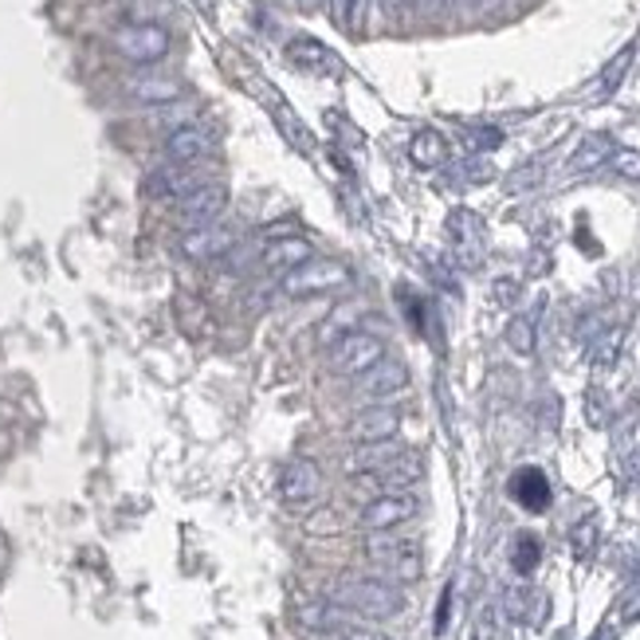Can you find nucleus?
Listing matches in <instances>:
<instances>
[{"mask_svg": "<svg viewBox=\"0 0 640 640\" xmlns=\"http://www.w3.org/2000/svg\"><path fill=\"white\" fill-rule=\"evenodd\" d=\"M331 601L338 609L354 617H366V621H390L405 609V593L397 582H385V578H349L338 590L331 593Z\"/></svg>", "mask_w": 640, "mask_h": 640, "instance_id": "1", "label": "nucleus"}, {"mask_svg": "<svg viewBox=\"0 0 640 640\" xmlns=\"http://www.w3.org/2000/svg\"><path fill=\"white\" fill-rule=\"evenodd\" d=\"M366 558L385 574V582H416L424 570V558H421V542L405 539V534H370L366 539Z\"/></svg>", "mask_w": 640, "mask_h": 640, "instance_id": "2", "label": "nucleus"}, {"mask_svg": "<svg viewBox=\"0 0 640 640\" xmlns=\"http://www.w3.org/2000/svg\"><path fill=\"white\" fill-rule=\"evenodd\" d=\"M382 358H385V338H377V334H370L366 326H358V331H349L346 338H338L331 346L326 370L338 377H362Z\"/></svg>", "mask_w": 640, "mask_h": 640, "instance_id": "3", "label": "nucleus"}, {"mask_svg": "<svg viewBox=\"0 0 640 640\" xmlns=\"http://www.w3.org/2000/svg\"><path fill=\"white\" fill-rule=\"evenodd\" d=\"M349 283V267L338 259H307L303 267H295L292 275H283L279 292L292 299H315V295H331Z\"/></svg>", "mask_w": 640, "mask_h": 640, "instance_id": "4", "label": "nucleus"}, {"mask_svg": "<svg viewBox=\"0 0 640 640\" xmlns=\"http://www.w3.org/2000/svg\"><path fill=\"white\" fill-rule=\"evenodd\" d=\"M110 43H115V51L122 59L150 67V63H161V59L169 56V48H174V36H169L161 24H122V28H115Z\"/></svg>", "mask_w": 640, "mask_h": 640, "instance_id": "5", "label": "nucleus"}, {"mask_svg": "<svg viewBox=\"0 0 640 640\" xmlns=\"http://www.w3.org/2000/svg\"><path fill=\"white\" fill-rule=\"evenodd\" d=\"M240 244V225L233 220H217V225H205V228H189L177 244L185 259L193 264H208V259H225L233 256V248Z\"/></svg>", "mask_w": 640, "mask_h": 640, "instance_id": "6", "label": "nucleus"}, {"mask_svg": "<svg viewBox=\"0 0 640 640\" xmlns=\"http://www.w3.org/2000/svg\"><path fill=\"white\" fill-rule=\"evenodd\" d=\"M421 515V500L413 491H382L374 500L362 508V526L370 534H382V531H397V526L413 523Z\"/></svg>", "mask_w": 640, "mask_h": 640, "instance_id": "7", "label": "nucleus"}, {"mask_svg": "<svg viewBox=\"0 0 640 640\" xmlns=\"http://www.w3.org/2000/svg\"><path fill=\"white\" fill-rule=\"evenodd\" d=\"M323 495V472H318L315 460H292L279 475V500L287 511H307L318 503Z\"/></svg>", "mask_w": 640, "mask_h": 640, "instance_id": "8", "label": "nucleus"}, {"mask_svg": "<svg viewBox=\"0 0 640 640\" xmlns=\"http://www.w3.org/2000/svg\"><path fill=\"white\" fill-rule=\"evenodd\" d=\"M408 390V366L397 358H382L377 366H370L366 374L358 377L354 393H358L366 405H390L397 393Z\"/></svg>", "mask_w": 640, "mask_h": 640, "instance_id": "9", "label": "nucleus"}, {"mask_svg": "<svg viewBox=\"0 0 640 640\" xmlns=\"http://www.w3.org/2000/svg\"><path fill=\"white\" fill-rule=\"evenodd\" d=\"M228 208V185L220 181H208L200 189H193L189 197L177 200V220L185 228H205V225H217L225 217Z\"/></svg>", "mask_w": 640, "mask_h": 640, "instance_id": "10", "label": "nucleus"}, {"mask_svg": "<svg viewBox=\"0 0 640 640\" xmlns=\"http://www.w3.org/2000/svg\"><path fill=\"white\" fill-rule=\"evenodd\" d=\"M401 433V408L393 405H366L346 421V436L354 444H382Z\"/></svg>", "mask_w": 640, "mask_h": 640, "instance_id": "11", "label": "nucleus"}, {"mask_svg": "<svg viewBox=\"0 0 640 640\" xmlns=\"http://www.w3.org/2000/svg\"><path fill=\"white\" fill-rule=\"evenodd\" d=\"M449 240L456 252L460 267H480L483 264V220L472 208H456L449 217Z\"/></svg>", "mask_w": 640, "mask_h": 640, "instance_id": "12", "label": "nucleus"}, {"mask_svg": "<svg viewBox=\"0 0 640 640\" xmlns=\"http://www.w3.org/2000/svg\"><path fill=\"white\" fill-rule=\"evenodd\" d=\"M421 475H424V460L416 456V452H401V456H393L385 467H377V472H370V475H358V480L377 488V495H382V491H408L413 483H421Z\"/></svg>", "mask_w": 640, "mask_h": 640, "instance_id": "13", "label": "nucleus"}, {"mask_svg": "<svg viewBox=\"0 0 640 640\" xmlns=\"http://www.w3.org/2000/svg\"><path fill=\"white\" fill-rule=\"evenodd\" d=\"M213 146H217V138H213V130H205V126H181V130H174L166 138V158L169 166H197L200 158H208L213 154Z\"/></svg>", "mask_w": 640, "mask_h": 640, "instance_id": "14", "label": "nucleus"}, {"mask_svg": "<svg viewBox=\"0 0 640 640\" xmlns=\"http://www.w3.org/2000/svg\"><path fill=\"white\" fill-rule=\"evenodd\" d=\"M200 185H208V174L200 166H166L146 181V193L161 200H181Z\"/></svg>", "mask_w": 640, "mask_h": 640, "instance_id": "15", "label": "nucleus"}, {"mask_svg": "<svg viewBox=\"0 0 640 640\" xmlns=\"http://www.w3.org/2000/svg\"><path fill=\"white\" fill-rule=\"evenodd\" d=\"M307 259H315L311 240H303V236H279V240H272L264 248L259 267H264V272H272V275H292L295 267H303Z\"/></svg>", "mask_w": 640, "mask_h": 640, "instance_id": "16", "label": "nucleus"}, {"mask_svg": "<svg viewBox=\"0 0 640 640\" xmlns=\"http://www.w3.org/2000/svg\"><path fill=\"white\" fill-rule=\"evenodd\" d=\"M126 95L141 107H169L185 95L181 79H169V76H130L126 79Z\"/></svg>", "mask_w": 640, "mask_h": 640, "instance_id": "17", "label": "nucleus"}, {"mask_svg": "<svg viewBox=\"0 0 640 640\" xmlns=\"http://www.w3.org/2000/svg\"><path fill=\"white\" fill-rule=\"evenodd\" d=\"M511 500L526 511H547L550 508V480L539 467H519L511 475Z\"/></svg>", "mask_w": 640, "mask_h": 640, "instance_id": "18", "label": "nucleus"}, {"mask_svg": "<svg viewBox=\"0 0 640 640\" xmlns=\"http://www.w3.org/2000/svg\"><path fill=\"white\" fill-rule=\"evenodd\" d=\"M613 150L617 146H613L609 134H585V138L578 141V150L570 154V161H565V169H570V174H590V169L609 166Z\"/></svg>", "mask_w": 640, "mask_h": 640, "instance_id": "19", "label": "nucleus"}, {"mask_svg": "<svg viewBox=\"0 0 640 640\" xmlns=\"http://www.w3.org/2000/svg\"><path fill=\"white\" fill-rule=\"evenodd\" d=\"M401 452H405V449H401L397 441L358 444V449H354V452H349V456H346V464H342V467H346L349 475H370V472H377V467L390 464L393 456H401Z\"/></svg>", "mask_w": 640, "mask_h": 640, "instance_id": "20", "label": "nucleus"}, {"mask_svg": "<svg viewBox=\"0 0 640 640\" xmlns=\"http://www.w3.org/2000/svg\"><path fill=\"white\" fill-rule=\"evenodd\" d=\"M408 161L421 169H441L449 161V141H444L441 130H421L408 141Z\"/></svg>", "mask_w": 640, "mask_h": 640, "instance_id": "21", "label": "nucleus"}, {"mask_svg": "<svg viewBox=\"0 0 640 640\" xmlns=\"http://www.w3.org/2000/svg\"><path fill=\"white\" fill-rule=\"evenodd\" d=\"M287 59L303 71H338V59L334 51H326V43L311 40V36H299V40L287 43Z\"/></svg>", "mask_w": 640, "mask_h": 640, "instance_id": "22", "label": "nucleus"}, {"mask_svg": "<svg viewBox=\"0 0 640 640\" xmlns=\"http://www.w3.org/2000/svg\"><path fill=\"white\" fill-rule=\"evenodd\" d=\"M632 59H637V48H632V43H629V48H621L613 59H609L605 71L598 76V87H593V99L601 102V99H609V95H617V87H621L624 76H629Z\"/></svg>", "mask_w": 640, "mask_h": 640, "instance_id": "23", "label": "nucleus"}, {"mask_svg": "<svg viewBox=\"0 0 640 640\" xmlns=\"http://www.w3.org/2000/svg\"><path fill=\"white\" fill-rule=\"evenodd\" d=\"M503 342H508L515 354L531 358L534 349H539V315H515L503 331Z\"/></svg>", "mask_w": 640, "mask_h": 640, "instance_id": "24", "label": "nucleus"}, {"mask_svg": "<svg viewBox=\"0 0 640 640\" xmlns=\"http://www.w3.org/2000/svg\"><path fill=\"white\" fill-rule=\"evenodd\" d=\"M358 318H362L358 303H346V307H338L323 326H318V342H323V346H334V342L346 338L349 331H358Z\"/></svg>", "mask_w": 640, "mask_h": 640, "instance_id": "25", "label": "nucleus"}, {"mask_svg": "<svg viewBox=\"0 0 640 640\" xmlns=\"http://www.w3.org/2000/svg\"><path fill=\"white\" fill-rule=\"evenodd\" d=\"M299 617H303V624H307V629H315V632H334V629H342V624H346V609H338L331 598L307 605Z\"/></svg>", "mask_w": 640, "mask_h": 640, "instance_id": "26", "label": "nucleus"}, {"mask_svg": "<svg viewBox=\"0 0 640 640\" xmlns=\"http://www.w3.org/2000/svg\"><path fill=\"white\" fill-rule=\"evenodd\" d=\"M542 558V542L534 539L531 531H523L515 539V547H511V565H515V574H534V565H539Z\"/></svg>", "mask_w": 640, "mask_h": 640, "instance_id": "27", "label": "nucleus"}, {"mask_svg": "<svg viewBox=\"0 0 640 640\" xmlns=\"http://www.w3.org/2000/svg\"><path fill=\"white\" fill-rule=\"evenodd\" d=\"M326 9H331V17L338 20V28H346V32H358L366 0H326Z\"/></svg>", "mask_w": 640, "mask_h": 640, "instance_id": "28", "label": "nucleus"}, {"mask_svg": "<svg viewBox=\"0 0 640 640\" xmlns=\"http://www.w3.org/2000/svg\"><path fill=\"white\" fill-rule=\"evenodd\" d=\"M464 146H467V154L500 150V146H503V130H500V126H475V130L464 134Z\"/></svg>", "mask_w": 640, "mask_h": 640, "instance_id": "29", "label": "nucleus"}, {"mask_svg": "<svg viewBox=\"0 0 640 640\" xmlns=\"http://www.w3.org/2000/svg\"><path fill=\"white\" fill-rule=\"evenodd\" d=\"M598 346H593V366L598 370H609L617 362V354H621V331H605L598 334Z\"/></svg>", "mask_w": 640, "mask_h": 640, "instance_id": "30", "label": "nucleus"}, {"mask_svg": "<svg viewBox=\"0 0 640 640\" xmlns=\"http://www.w3.org/2000/svg\"><path fill=\"white\" fill-rule=\"evenodd\" d=\"M503 609H508L511 621H531V590L526 585H511L508 598H503Z\"/></svg>", "mask_w": 640, "mask_h": 640, "instance_id": "31", "label": "nucleus"}, {"mask_svg": "<svg viewBox=\"0 0 640 640\" xmlns=\"http://www.w3.org/2000/svg\"><path fill=\"white\" fill-rule=\"evenodd\" d=\"M609 166H613V174L624 177V181H640V154L637 150H613Z\"/></svg>", "mask_w": 640, "mask_h": 640, "instance_id": "32", "label": "nucleus"}, {"mask_svg": "<svg viewBox=\"0 0 640 640\" xmlns=\"http://www.w3.org/2000/svg\"><path fill=\"white\" fill-rule=\"evenodd\" d=\"M593 547H598V519H585V523L574 531V554L578 558H590Z\"/></svg>", "mask_w": 640, "mask_h": 640, "instance_id": "33", "label": "nucleus"}, {"mask_svg": "<svg viewBox=\"0 0 640 640\" xmlns=\"http://www.w3.org/2000/svg\"><path fill=\"white\" fill-rule=\"evenodd\" d=\"M472 640H500V624H495V609H483L480 621L472 629Z\"/></svg>", "mask_w": 640, "mask_h": 640, "instance_id": "34", "label": "nucleus"}, {"mask_svg": "<svg viewBox=\"0 0 640 640\" xmlns=\"http://www.w3.org/2000/svg\"><path fill=\"white\" fill-rule=\"evenodd\" d=\"M542 181V166L534 161V166H523L515 177H511V193H519V189H531V185H539Z\"/></svg>", "mask_w": 640, "mask_h": 640, "instance_id": "35", "label": "nucleus"}, {"mask_svg": "<svg viewBox=\"0 0 640 640\" xmlns=\"http://www.w3.org/2000/svg\"><path fill=\"white\" fill-rule=\"evenodd\" d=\"M408 4H413V0H377V9H382V17H385V20H393V24H397V20L405 17Z\"/></svg>", "mask_w": 640, "mask_h": 640, "instance_id": "36", "label": "nucleus"}, {"mask_svg": "<svg viewBox=\"0 0 640 640\" xmlns=\"http://www.w3.org/2000/svg\"><path fill=\"white\" fill-rule=\"evenodd\" d=\"M491 177V169L483 166V161H467L464 166V181H488Z\"/></svg>", "mask_w": 640, "mask_h": 640, "instance_id": "37", "label": "nucleus"}, {"mask_svg": "<svg viewBox=\"0 0 640 640\" xmlns=\"http://www.w3.org/2000/svg\"><path fill=\"white\" fill-rule=\"evenodd\" d=\"M342 640H390V637L377 632V629H346L342 632Z\"/></svg>", "mask_w": 640, "mask_h": 640, "instance_id": "38", "label": "nucleus"}, {"mask_svg": "<svg viewBox=\"0 0 640 640\" xmlns=\"http://www.w3.org/2000/svg\"><path fill=\"white\" fill-rule=\"evenodd\" d=\"M449 605H452V590H444V601H441V609H436V632L449 629Z\"/></svg>", "mask_w": 640, "mask_h": 640, "instance_id": "39", "label": "nucleus"}, {"mask_svg": "<svg viewBox=\"0 0 640 640\" xmlns=\"http://www.w3.org/2000/svg\"><path fill=\"white\" fill-rule=\"evenodd\" d=\"M590 421L605 424V401H601V393H593V401H590Z\"/></svg>", "mask_w": 640, "mask_h": 640, "instance_id": "40", "label": "nucleus"}, {"mask_svg": "<svg viewBox=\"0 0 640 640\" xmlns=\"http://www.w3.org/2000/svg\"><path fill=\"white\" fill-rule=\"evenodd\" d=\"M464 4H467L472 12H491L495 4H500V0H464Z\"/></svg>", "mask_w": 640, "mask_h": 640, "instance_id": "41", "label": "nucleus"}, {"mask_svg": "<svg viewBox=\"0 0 640 640\" xmlns=\"http://www.w3.org/2000/svg\"><path fill=\"white\" fill-rule=\"evenodd\" d=\"M637 613H640V590L632 593V601L624 605V621H637Z\"/></svg>", "mask_w": 640, "mask_h": 640, "instance_id": "42", "label": "nucleus"}, {"mask_svg": "<svg viewBox=\"0 0 640 640\" xmlns=\"http://www.w3.org/2000/svg\"><path fill=\"white\" fill-rule=\"evenodd\" d=\"M299 4H303V9H307V12H315V9H323L326 0H299Z\"/></svg>", "mask_w": 640, "mask_h": 640, "instance_id": "43", "label": "nucleus"}]
</instances>
